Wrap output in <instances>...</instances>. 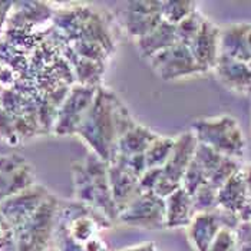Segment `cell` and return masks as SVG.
<instances>
[{
    "instance_id": "cell-26",
    "label": "cell",
    "mask_w": 251,
    "mask_h": 251,
    "mask_svg": "<svg viewBox=\"0 0 251 251\" xmlns=\"http://www.w3.org/2000/svg\"><path fill=\"white\" fill-rule=\"evenodd\" d=\"M0 139L10 145H18L20 142L12 116L1 108H0Z\"/></svg>"
},
{
    "instance_id": "cell-14",
    "label": "cell",
    "mask_w": 251,
    "mask_h": 251,
    "mask_svg": "<svg viewBox=\"0 0 251 251\" xmlns=\"http://www.w3.org/2000/svg\"><path fill=\"white\" fill-rule=\"evenodd\" d=\"M220 35L221 29H218L211 20L205 19L198 35L190 45L194 58L204 74L214 71L215 63L220 58Z\"/></svg>"
},
{
    "instance_id": "cell-27",
    "label": "cell",
    "mask_w": 251,
    "mask_h": 251,
    "mask_svg": "<svg viewBox=\"0 0 251 251\" xmlns=\"http://www.w3.org/2000/svg\"><path fill=\"white\" fill-rule=\"evenodd\" d=\"M0 251H16L15 230L0 213Z\"/></svg>"
},
{
    "instance_id": "cell-16",
    "label": "cell",
    "mask_w": 251,
    "mask_h": 251,
    "mask_svg": "<svg viewBox=\"0 0 251 251\" xmlns=\"http://www.w3.org/2000/svg\"><path fill=\"white\" fill-rule=\"evenodd\" d=\"M251 25L237 23L221 30L220 35V55L244 62L251 66V49L249 45V32Z\"/></svg>"
},
{
    "instance_id": "cell-15",
    "label": "cell",
    "mask_w": 251,
    "mask_h": 251,
    "mask_svg": "<svg viewBox=\"0 0 251 251\" xmlns=\"http://www.w3.org/2000/svg\"><path fill=\"white\" fill-rule=\"evenodd\" d=\"M214 72L218 80L232 92L250 95L251 94V66L228 58L226 55H220L215 63Z\"/></svg>"
},
{
    "instance_id": "cell-9",
    "label": "cell",
    "mask_w": 251,
    "mask_h": 251,
    "mask_svg": "<svg viewBox=\"0 0 251 251\" xmlns=\"http://www.w3.org/2000/svg\"><path fill=\"white\" fill-rule=\"evenodd\" d=\"M119 23L135 40L150 35L162 22V1H128L122 4Z\"/></svg>"
},
{
    "instance_id": "cell-22",
    "label": "cell",
    "mask_w": 251,
    "mask_h": 251,
    "mask_svg": "<svg viewBox=\"0 0 251 251\" xmlns=\"http://www.w3.org/2000/svg\"><path fill=\"white\" fill-rule=\"evenodd\" d=\"M198 10V3L195 1H162V19L176 26L190 15Z\"/></svg>"
},
{
    "instance_id": "cell-2",
    "label": "cell",
    "mask_w": 251,
    "mask_h": 251,
    "mask_svg": "<svg viewBox=\"0 0 251 251\" xmlns=\"http://www.w3.org/2000/svg\"><path fill=\"white\" fill-rule=\"evenodd\" d=\"M72 179L76 201L92 207L112 223L118 221L119 211L112 197L108 164L105 161L88 152L83 159L72 165Z\"/></svg>"
},
{
    "instance_id": "cell-20",
    "label": "cell",
    "mask_w": 251,
    "mask_h": 251,
    "mask_svg": "<svg viewBox=\"0 0 251 251\" xmlns=\"http://www.w3.org/2000/svg\"><path fill=\"white\" fill-rule=\"evenodd\" d=\"M158 134L147 128L145 125H141L136 122L132 128H129L124 135L121 136L118 142V152L116 155H145L150 145L155 141Z\"/></svg>"
},
{
    "instance_id": "cell-10",
    "label": "cell",
    "mask_w": 251,
    "mask_h": 251,
    "mask_svg": "<svg viewBox=\"0 0 251 251\" xmlns=\"http://www.w3.org/2000/svg\"><path fill=\"white\" fill-rule=\"evenodd\" d=\"M36 184L32 165L22 155H0V202Z\"/></svg>"
},
{
    "instance_id": "cell-1",
    "label": "cell",
    "mask_w": 251,
    "mask_h": 251,
    "mask_svg": "<svg viewBox=\"0 0 251 251\" xmlns=\"http://www.w3.org/2000/svg\"><path fill=\"white\" fill-rule=\"evenodd\" d=\"M136 124L126 105L109 88L99 86L95 99L77 128L76 136L89 148V152L106 164L118 152V142Z\"/></svg>"
},
{
    "instance_id": "cell-19",
    "label": "cell",
    "mask_w": 251,
    "mask_h": 251,
    "mask_svg": "<svg viewBox=\"0 0 251 251\" xmlns=\"http://www.w3.org/2000/svg\"><path fill=\"white\" fill-rule=\"evenodd\" d=\"M135 42L141 55L148 59L179 43L178 35H176V27L165 20H162L150 35L138 39Z\"/></svg>"
},
{
    "instance_id": "cell-8",
    "label": "cell",
    "mask_w": 251,
    "mask_h": 251,
    "mask_svg": "<svg viewBox=\"0 0 251 251\" xmlns=\"http://www.w3.org/2000/svg\"><path fill=\"white\" fill-rule=\"evenodd\" d=\"M156 75L164 80H178L204 74L187 45L176 43L174 46L156 53L150 59Z\"/></svg>"
},
{
    "instance_id": "cell-33",
    "label": "cell",
    "mask_w": 251,
    "mask_h": 251,
    "mask_svg": "<svg viewBox=\"0 0 251 251\" xmlns=\"http://www.w3.org/2000/svg\"><path fill=\"white\" fill-rule=\"evenodd\" d=\"M4 25H0V42H3V36H4Z\"/></svg>"
},
{
    "instance_id": "cell-13",
    "label": "cell",
    "mask_w": 251,
    "mask_h": 251,
    "mask_svg": "<svg viewBox=\"0 0 251 251\" xmlns=\"http://www.w3.org/2000/svg\"><path fill=\"white\" fill-rule=\"evenodd\" d=\"M109 171V182L112 197L116 204L118 211L121 213L124 208L128 207V204L141 193L139 188V175H136L124 161L119 158H114L112 162L108 164Z\"/></svg>"
},
{
    "instance_id": "cell-24",
    "label": "cell",
    "mask_w": 251,
    "mask_h": 251,
    "mask_svg": "<svg viewBox=\"0 0 251 251\" xmlns=\"http://www.w3.org/2000/svg\"><path fill=\"white\" fill-rule=\"evenodd\" d=\"M204 20H205V18L200 13V10H197L193 15H190L187 19L178 23L175 27H176V35H178L179 43L187 45L190 48V45L193 43L195 36L198 35Z\"/></svg>"
},
{
    "instance_id": "cell-21",
    "label": "cell",
    "mask_w": 251,
    "mask_h": 251,
    "mask_svg": "<svg viewBox=\"0 0 251 251\" xmlns=\"http://www.w3.org/2000/svg\"><path fill=\"white\" fill-rule=\"evenodd\" d=\"M174 145L175 136H156L154 142L150 145V148L145 152V161H147L148 170L150 168H162L173 152Z\"/></svg>"
},
{
    "instance_id": "cell-7",
    "label": "cell",
    "mask_w": 251,
    "mask_h": 251,
    "mask_svg": "<svg viewBox=\"0 0 251 251\" xmlns=\"http://www.w3.org/2000/svg\"><path fill=\"white\" fill-rule=\"evenodd\" d=\"M98 88L75 83L58 111L52 134L58 136L76 135L77 128L89 111Z\"/></svg>"
},
{
    "instance_id": "cell-29",
    "label": "cell",
    "mask_w": 251,
    "mask_h": 251,
    "mask_svg": "<svg viewBox=\"0 0 251 251\" xmlns=\"http://www.w3.org/2000/svg\"><path fill=\"white\" fill-rule=\"evenodd\" d=\"M162 175V168H150L139 178V188L141 191H154L155 185L158 184Z\"/></svg>"
},
{
    "instance_id": "cell-34",
    "label": "cell",
    "mask_w": 251,
    "mask_h": 251,
    "mask_svg": "<svg viewBox=\"0 0 251 251\" xmlns=\"http://www.w3.org/2000/svg\"><path fill=\"white\" fill-rule=\"evenodd\" d=\"M3 89H4V86H1V85H0V94L3 92Z\"/></svg>"
},
{
    "instance_id": "cell-12",
    "label": "cell",
    "mask_w": 251,
    "mask_h": 251,
    "mask_svg": "<svg viewBox=\"0 0 251 251\" xmlns=\"http://www.w3.org/2000/svg\"><path fill=\"white\" fill-rule=\"evenodd\" d=\"M197 147H198V139L195 138L193 131H187L175 136L174 150L170 155L167 164L162 167L164 178L182 187L184 175L194 161Z\"/></svg>"
},
{
    "instance_id": "cell-32",
    "label": "cell",
    "mask_w": 251,
    "mask_h": 251,
    "mask_svg": "<svg viewBox=\"0 0 251 251\" xmlns=\"http://www.w3.org/2000/svg\"><path fill=\"white\" fill-rule=\"evenodd\" d=\"M124 251H158L155 247L154 243H144V244H139L135 247H131V249H126Z\"/></svg>"
},
{
    "instance_id": "cell-25",
    "label": "cell",
    "mask_w": 251,
    "mask_h": 251,
    "mask_svg": "<svg viewBox=\"0 0 251 251\" xmlns=\"http://www.w3.org/2000/svg\"><path fill=\"white\" fill-rule=\"evenodd\" d=\"M208 251H238L235 231L230 228H221L214 238Z\"/></svg>"
},
{
    "instance_id": "cell-35",
    "label": "cell",
    "mask_w": 251,
    "mask_h": 251,
    "mask_svg": "<svg viewBox=\"0 0 251 251\" xmlns=\"http://www.w3.org/2000/svg\"><path fill=\"white\" fill-rule=\"evenodd\" d=\"M122 251H124V250H122Z\"/></svg>"
},
{
    "instance_id": "cell-31",
    "label": "cell",
    "mask_w": 251,
    "mask_h": 251,
    "mask_svg": "<svg viewBox=\"0 0 251 251\" xmlns=\"http://www.w3.org/2000/svg\"><path fill=\"white\" fill-rule=\"evenodd\" d=\"M13 4L15 1H0V25L6 26V22L13 9Z\"/></svg>"
},
{
    "instance_id": "cell-17",
    "label": "cell",
    "mask_w": 251,
    "mask_h": 251,
    "mask_svg": "<svg viewBox=\"0 0 251 251\" xmlns=\"http://www.w3.org/2000/svg\"><path fill=\"white\" fill-rule=\"evenodd\" d=\"M224 228L217 210L211 213L195 214L193 221L187 227L188 240L197 251H208L218 231Z\"/></svg>"
},
{
    "instance_id": "cell-23",
    "label": "cell",
    "mask_w": 251,
    "mask_h": 251,
    "mask_svg": "<svg viewBox=\"0 0 251 251\" xmlns=\"http://www.w3.org/2000/svg\"><path fill=\"white\" fill-rule=\"evenodd\" d=\"M191 197L195 214L211 213L218 208V188H215L210 182L201 185Z\"/></svg>"
},
{
    "instance_id": "cell-28",
    "label": "cell",
    "mask_w": 251,
    "mask_h": 251,
    "mask_svg": "<svg viewBox=\"0 0 251 251\" xmlns=\"http://www.w3.org/2000/svg\"><path fill=\"white\" fill-rule=\"evenodd\" d=\"M238 251H251V221H241L235 228Z\"/></svg>"
},
{
    "instance_id": "cell-11",
    "label": "cell",
    "mask_w": 251,
    "mask_h": 251,
    "mask_svg": "<svg viewBox=\"0 0 251 251\" xmlns=\"http://www.w3.org/2000/svg\"><path fill=\"white\" fill-rule=\"evenodd\" d=\"M50 194L52 193L46 187L36 182L32 187L26 188L25 191L0 202V213L10 223V226L15 230L30 215L36 213V210Z\"/></svg>"
},
{
    "instance_id": "cell-30",
    "label": "cell",
    "mask_w": 251,
    "mask_h": 251,
    "mask_svg": "<svg viewBox=\"0 0 251 251\" xmlns=\"http://www.w3.org/2000/svg\"><path fill=\"white\" fill-rule=\"evenodd\" d=\"M16 75L6 66L0 62V85L7 88V86H12L15 82H16Z\"/></svg>"
},
{
    "instance_id": "cell-4",
    "label": "cell",
    "mask_w": 251,
    "mask_h": 251,
    "mask_svg": "<svg viewBox=\"0 0 251 251\" xmlns=\"http://www.w3.org/2000/svg\"><path fill=\"white\" fill-rule=\"evenodd\" d=\"M191 131L200 144H204L218 154L240 159L246 151V139L238 122L230 115L198 119Z\"/></svg>"
},
{
    "instance_id": "cell-6",
    "label": "cell",
    "mask_w": 251,
    "mask_h": 251,
    "mask_svg": "<svg viewBox=\"0 0 251 251\" xmlns=\"http://www.w3.org/2000/svg\"><path fill=\"white\" fill-rule=\"evenodd\" d=\"M118 223L145 230L165 228V200L154 191H141L119 213Z\"/></svg>"
},
{
    "instance_id": "cell-5",
    "label": "cell",
    "mask_w": 251,
    "mask_h": 251,
    "mask_svg": "<svg viewBox=\"0 0 251 251\" xmlns=\"http://www.w3.org/2000/svg\"><path fill=\"white\" fill-rule=\"evenodd\" d=\"M58 198L50 194L45 202L15 228L16 251H46L55 235L59 211Z\"/></svg>"
},
{
    "instance_id": "cell-18",
    "label": "cell",
    "mask_w": 251,
    "mask_h": 251,
    "mask_svg": "<svg viewBox=\"0 0 251 251\" xmlns=\"http://www.w3.org/2000/svg\"><path fill=\"white\" fill-rule=\"evenodd\" d=\"M194 217L193 197L182 187L165 198V228H187Z\"/></svg>"
},
{
    "instance_id": "cell-3",
    "label": "cell",
    "mask_w": 251,
    "mask_h": 251,
    "mask_svg": "<svg viewBox=\"0 0 251 251\" xmlns=\"http://www.w3.org/2000/svg\"><path fill=\"white\" fill-rule=\"evenodd\" d=\"M112 226L105 215L92 207L75 202L59 204L55 237L59 251H85V246L99 237V231Z\"/></svg>"
}]
</instances>
